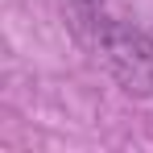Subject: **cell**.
<instances>
[{"mask_svg": "<svg viewBox=\"0 0 153 153\" xmlns=\"http://www.w3.org/2000/svg\"><path fill=\"white\" fill-rule=\"evenodd\" d=\"M91 37H95V50H100L103 66L112 71V79L124 91L153 95V37L149 33L103 17L100 25L91 29Z\"/></svg>", "mask_w": 153, "mask_h": 153, "instance_id": "6da1fadb", "label": "cell"}, {"mask_svg": "<svg viewBox=\"0 0 153 153\" xmlns=\"http://www.w3.org/2000/svg\"><path fill=\"white\" fill-rule=\"evenodd\" d=\"M71 4V17L79 29H95L103 21V0H66Z\"/></svg>", "mask_w": 153, "mask_h": 153, "instance_id": "7a4b0ae2", "label": "cell"}]
</instances>
